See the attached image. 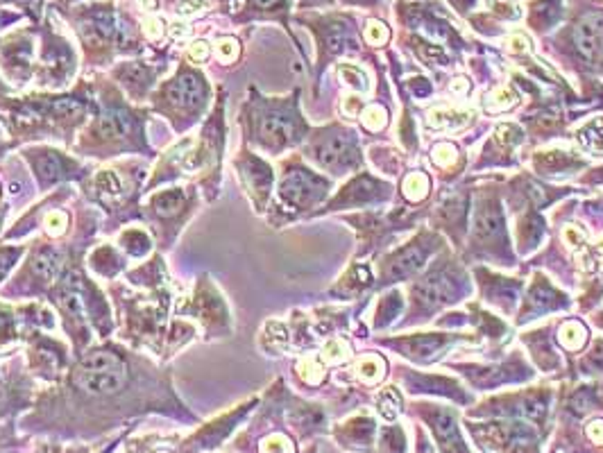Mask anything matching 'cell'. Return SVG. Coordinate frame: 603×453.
Returning a JSON list of instances; mask_svg holds the SVG:
<instances>
[{
    "label": "cell",
    "instance_id": "cell-1",
    "mask_svg": "<svg viewBox=\"0 0 603 453\" xmlns=\"http://www.w3.org/2000/svg\"><path fill=\"white\" fill-rule=\"evenodd\" d=\"M125 379V363L111 351H93L75 370V385L95 397L118 392Z\"/></svg>",
    "mask_w": 603,
    "mask_h": 453
},
{
    "label": "cell",
    "instance_id": "cell-2",
    "mask_svg": "<svg viewBox=\"0 0 603 453\" xmlns=\"http://www.w3.org/2000/svg\"><path fill=\"white\" fill-rule=\"evenodd\" d=\"M574 43L585 62H603V14H588L574 30Z\"/></svg>",
    "mask_w": 603,
    "mask_h": 453
},
{
    "label": "cell",
    "instance_id": "cell-3",
    "mask_svg": "<svg viewBox=\"0 0 603 453\" xmlns=\"http://www.w3.org/2000/svg\"><path fill=\"white\" fill-rule=\"evenodd\" d=\"M315 159H318L324 168L331 170H340L356 163V148H354V141L347 134H333V137L322 139L318 146H315Z\"/></svg>",
    "mask_w": 603,
    "mask_h": 453
},
{
    "label": "cell",
    "instance_id": "cell-4",
    "mask_svg": "<svg viewBox=\"0 0 603 453\" xmlns=\"http://www.w3.org/2000/svg\"><path fill=\"white\" fill-rule=\"evenodd\" d=\"M322 190L324 184L318 177L309 175L306 170H295L284 179L282 195L293 204H311L322 195Z\"/></svg>",
    "mask_w": 603,
    "mask_h": 453
},
{
    "label": "cell",
    "instance_id": "cell-5",
    "mask_svg": "<svg viewBox=\"0 0 603 453\" xmlns=\"http://www.w3.org/2000/svg\"><path fill=\"white\" fill-rule=\"evenodd\" d=\"M415 293L420 297V302L434 308V306H440L445 302H452L449 297L456 293V286H454V279L447 272L436 270V272H431L424 281L415 288Z\"/></svg>",
    "mask_w": 603,
    "mask_h": 453
},
{
    "label": "cell",
    "instance_id": "cell-6",
    "mask_svg": "<svg viewBox=\"0 0 603 453\" xmlns=\"http://www.w3.org/2000/svg\"><path fill=\"white\" fill-rule=\"evenodd\" d=\"M429 419H431V428H434V433H436L443 453H467L463 440H461V433H458L456 419L449 415V412L438 410Z\"/></svg>",
    "mask_w": 603,
    "mask_h": 453
},
{
    "label": "cell",
    "instance_id": "cell-7",
    "mask_svg": "<svg viewBox=\"0 0 603 453\" xmlns=\"http://www.w3.org/2000/svg\"><path fill=\"white\" fill-rule=\"evenodd\" d=\"M417 245L420 243H415L413 247H406L404 252H399L395 258H392L388 270L384 272V277L392 279V281H397V279H401V277L413 274L415 270L422 265V261L427 258V252H429L427 245H422V247H417Z\"/></svg>",
    "mask_w": 603,
    "mask_h": 453
},
{
    "label": "cell",
    "instance_id": "cell-8",
    "mask_svg": "<svg viewBox=\"0 0 603 453\" xmlns=\"http://www.w3.org/2000/svg\"><path fill=\"white\" fill-rule=\"evenodd\" d=\"M476 238L483 240V243L504 240V218L501 211L494 204H485L476 214Z\"/></svg>",
    "mask_w": 603,
    "mask_h": 453
},
{
    "label": "cell",
    "instance_id": "cell-9",
    "mask_svg": "<svg viewBox=\"0 0 603 453\" xmlns=\"http://www.w3.org/2000/svg\"><path fill=\"white\" fill-rule=\"evenodd\" d=\"M205 95H207L205 82L200 80V77L188 75V73L181 75L170 89V98L177 104H181V107H195L197 102L205 100Z\"/></svg>",
    "mask_w": 603,
    "mask_h": 453
},
{
    "label": "cell",
    "instance_id": "cell-10",
    "mask_svg": "<svg viewBox=\"0 0 603 453\" xmlns=\"http://www.w3.org/2000/svg\"><path fill=\"white\" fill-rule=\"evenodd\" d=\"M578 141H581V146L595 154V157H603V118H597L590 125H585L578 134Z\"/></svg>",
    "mask_w": 603,
    "mask_h": 453
},
{
    "label": "cell",
    "instance_id": "cell-11",
    "mask_svg": "<svg viewBox=\"0 0 603 453\" xmlns=\"http://www.w3.org/2000/svg\"><path fill=\"white\" fill-rule=\"evenodd\" d=\"M506 445H508L511 453H533L535 451V438L531 435L529 428L515 426L511 433H506Z\"/></svg>",
    "mask_w": 603,
    "mask_h": 453
},
{
    "label": "cell",
    "instance_id": "cell-12",
    "mask_svg": "<svg viewBox=\"0 0 603 453\" xmlns=\"http://www.w3.org/2000/svg\"><path fill=\"white\" fill-rule=\"evenodd\" d=\"M445 338H436V335H424V338H413L408 340L404 347L406 351L410 356H417V358H429V356H434L440 347H443Z\"/></svg>",
    "mask_w": 603,
    "mask_h": 453
},
{
    "label": "cell",
    "instance_id": "cell-13",
    "mask_svg": "<svg viewBox=\"0 0 603 453\" xmlns=\"http://www.w3.org/2000/svg\"><path fill=\"white\" fill-rule=\"evenodd\" d=\"M585 340H588V331L583 329L578 322H567L560 329V342L571 351L581 349V347L585 344Z\"/></svg>",
    "mask_w": 603,
    "mask_h": 453
},
{
    "label": "cell",
    "instance_id": "cell-14",
    "mask_svg": "<svg viewBox=\"0 0 603 453\" xmlns=\"http://www.w3.org/2000/svg\"><path fill=\"white\" fill-rule=\"evenodd\" d=\"M401 188H404V195H406L408 200L417 202V200H422V197L427 195V190H429V177L422 175V172H413V175L406 177L404 186H401Z\"/></svg>",
    "mask_w": 603,
    "mask_h": 453
},
{
    "label": "cell",
    "instance_id": "cell-15",
    "mask_svg": "<svg viewBox=\"0 0 603 453\" xmlns=\"http://www.w3.org/2000/svg\"><path fill=\"white\" fill-rule=\"evenodd\" d=\"M384 370H386V365L381 358H377V356H368V358H363L359 363V377L368 383H377L384 377Z\"/></svg>",
    "mask_w": 603,
    "mask_h": 453
},
{
    "label": "cell",
    "instance_id": "cell-16",
    "mask_svg": "<svg viewBox=\"0 0 603 453\" xmlns=\"http://www.w3.org/2000/svg\"><path fill=\"white\" fill-rule=\"evenodd\" d=\"M467 116L465 113H456V111H434L431 113V125L434 127H440V130H456L461 127V125L465 123Z\"/></svg>",
    "mask_w": 603,
    "mask_h": 453
},
{
    "label": "cell",
    "instance_id": "cell-17",
    "mask_svg": "<svg viewBox=\"0 0 603 453\" xmlns=\"http://www.w3.org/2000/svg\"><path fill=\"white\" fill-rule=\"evenodd\" d=\"M181 202H184L181 190L172 188V190H166V193H161V195L155 197V207H157L159 214H172V211H177L181 207Z\"/></svg>",
    "mask_w": 603,
    "mask_h": 453
},
{
    "label": "cell",
    "instance_id": "cell-18",
    "mask_svg": "<svg viewBox=\"0 0 603 453\" xmlns=\"http://www.w3.org/2000/svg\"><path fill=\"white\" fill-rule=\"evenodd\" d=\"M399 406H401V399H399V394L392 390V388L381 394V399H379V412H381V415H384L386 419L397 417Z\"/></svg>",
    "mask_w": 603,
    "mask_h": 453
},
{
    "label": "cell",
    "instance_id": "cell-19",
    "mask_svg": "<svg viewBox=\"0 0 603 453\" xmlns=\"http://www.w3.org/2000/svg\"><path fill=\"white\" fill-rule=\"evenodd\" d=\"M522 412L531 421H542L544 412H547V401H544L542 397H529L522 403Z\"/></svg>",
    "mask_w": 603,
    "mask_h": 453
},
{
    "label": "cell",
    "instance_id": "cell-20",
    "mask_svg": "<svg viewBox=\"0 0 603 453\" xmlns=\"http://www.w3.org/2000/svg\"><path fill=\"white\" fill-rule=\"evenodd\" d=\"M386 111L377 107V104H372V107H368L366 111H363V125H366L368 130L372 132H379L381 127L386 125Z\"/></svg>",
    "mask_w": 603,
    "mask_h": 453
},
{
    "label": "cell",
    "instance_id": "cell-21",
    "mask_svg": "<svg viewBox=\"0 0 603 453\" xmlns=\"http://www.w3.org/2000/svg\"><path fill=\"white\" fill-rule=\"evenodd\" d=\"M60 261V258H57V254H53V252H41L39 256H36V261H34V270H36V274H41V277H53L55 274V270H57V263Z\"/></svg>",
    "mask_w": 603,
    "mask_h": 453
},
{
    "label": "cell",
    "instance_id": "cell-22",
    "mask_svg": "<svg viewBox=\"0 0 603 453\" xmlns=\"http://www.w3.org/2000/svg\"><path fill=\"white\" fill-rule=\"evenodd\" d=\"M340 77H342V80L347 82L349 86H354V89H359V91H366V89H368L366 75H363V71H359L356 66H340Z\"/></svg>",
    "mask_w": 603,
    "mask_h": 453
},
{
    "label": "cell",
    "instance_id": "cell-23",
    "mask_svg": "<svg viewBox=\"0 0 603 453\" xmlns=\"http://www.w3.org/2000/svg\"><path fill=\"white\" fill-rule=\"evenodd\" d=\"M216 53H218V57L220 60H223L225 64H229V62H234L236 57H238V53H241V48H238V41L236 39H220V41L216 43Z\"/></svg>",
    "mask_w": 603,
    "mask_h": 453
},
{
    "label": "cell",
    "instance_id": "cell-24",
    "mask_svg": "<svg viewBox=\"0 0 603 453\" xmlns=\"http://www.w3.org/2000/svg\"><path fill=\"white\" fill-rule=\"evenodd\" d=\"M384 445L390 453H401L406 447L404 433H401L399 428H386L384 431Z\"/></svg>",
    "mask_w": 603,
    "mask_h": 453
},
{
    "label": "cell",
    "instance_id": "cell-25",
    "mask_svg": "<svg viewBox=\"0 0 603 453\" xmlns=\"http://www.w3.org/2000/svg\"><path fill=\"white\" fill-rule=\"evenodd\" d=\"M366 39L372 46H381L388 41V27L379 21H370L368 23V30H366Z\"/></svg>",
    "mask_w": 603,
    "mask_h": 453
},
{
    "label": "cell",
    "instance_id": "cell-26",
    "mask_svg": "<svg viewBox=\"0 0 603 453\" xmlns=\"http://www.w3.org/2000/svg\"><path fill=\"white\" fill-rule=\"evenodd\" d=\"M95 184H98V188L102 193H109V195H118L120 193V181L113 172H100L98 179H95Z\"/></svg>",
    "mask_w": 603,
    "mask_h": 453
},
{
    "label": "cell",
    "instance_id": "cell-27",
    "mask_svg": "<svg viewBox=\"0 0 603 453\" xmlns=\"http://www.w3.org/2000/svg\"><path fill=\"white\" fill-rule=\"evenodd\" d=\"M456 148L452 146V143H440V146L434 150V161L438 163V166H449V163L456 161Z\"/></svg>",
    "mask_w": 603,
    "mask_h": 453
},
{
    "label": "cell",
    "instance_id": "cell-28",
    "mask_svg": "<svg viewBox=\"0 0 603 453\" xmlns=\"http://www.w3.org/2000/svg\"><path fill=\"white\" fill-rule=\"evenodd\" d=\"M205 9H207V0H181L175 12L179 16H193V14L205 12Z\"/></svg>",
    "mask_w": 603,
    "mask_h": 453
},
{
    "label": "cell",
    "instance_id": "cell-29",
    "mask_svg": "<svg viewBox=\"0 0 603 453\" xmlns=\"http://www.w3.org/2000/svg\"><path fill=\"white\" fill-rule=\"evenodd\" d=\"M66 223H69V218H66L64 214H60V211H53V214L46 218V227H48V231H50L53 236L64 234Z\"/></svg>",
    "mask_w": 603,
    "mask_h": 453
},
{
    "label": "cell",
    "instance_id": "cell-30",
    "mask_svg": "<svg viewBox=\"0 0 603 453\" xmlns=\"http://www.w3.org/2000/svg\"><path fill=\"white\" fill-rule=\"evenodd\" d=\"M209 43L207 41H202V39H200V41H193L190 43V48H188V55H190V60L193 62H207L209 60Z\"/></svg>",
    "mask_w": 603,
    "mask_h": 453
},
{
    "label": "cell",
    "instance_id": "cell-31",
    "mask_svg": "<svg viewBox=\"0 0 603 453\" xmlns=\"http://www.w3.org/2000/svg\"><path fill=\"white\" fill-rule=\"evenodd\" d=\"M345 354H347V347H345L340 340H331L327 347H324V358H327V361H331V363L340 361Z\"/></svg>",
    "mask_w": 603,
    "mask_h": 453
},
{
    "label": "cell",
    "instance_id": "cell-32",
    "mask_svg": "<svg viewBox=\"0 0 603 453\" xmlns=\"http://www.w3.org/2000/svg\"><path fill=\"white\" fill-rule=\"evenodd\" d=\"M143 32H146L148 39H159L161 34H164V21L157 16H152L146 21V25H143Z\"/></svg>",
    "mask_w": 603,
    "mask_h": 453
},
{
    "label": "cell",
    "instance_id": "cell-33",
    "mask_svg": "<svg viewBox=\"0 0 603 453\" xmlns=\"http://www.w3.org/2000/svg\"><path fill=\"white\" fill-rule=\"evenodd\" d=\"M588 435L597 442V445H603V421H595L592 426L588 428Z\"/></svg>",
    "mask_w": 603,
    "mask_h": 453
},
{
    "label": "cell",
    "instance_id": "cell-34",
    "mask_svg": "<svg viewBox=\"0 0 603 453\" xmlns=\"http://www.w3.org/2000/svg\"><path fill=\"white\" fill-rule=\"evenodd\" d=\"M170 32H172V39H184L188 34V27L184 23H175V25H170Z\"/></svg>",
    "mask_w": 603,
    "mask_h": 453
},
{
    "label": "cell",
    "instance_id": "cell-35",
    "mask_svg": "<svg viewBox=\"0 0 603 453\" xmlns=\"http://www.w3.org/2000/svg\"><path fill=\"white\" fill-rule=\"evenodd\" d=\"M252 3H254L256 7H261V9H270V7H275V5H279L282 0H252Z\"/></svg>",
    "mask_w": 603,
    "mask_h": 453
},
{
    "label": "cell",
    "instance_id": "cell-36",
    "mask_svg": "<svg viewBox=\"0 0 603 453\" xmlns=\"http://www.w3.org/2000/svg\"><path fill=\"white\" fill-rule=\"evenodd\" d=\"M472 3H474V0H452V5L458 7V9H463V12H465V9L470 7Z\"/></svg>",
    "mask_w": 603,
    "mask_h": 453
},
{
    "label": "cell",
    "instance_id": "cell-37",
    "mask_svg": "<svg viewBox=\"0 0 603 453\" xmlns=\"http://www.w3.org/2000/svg\"><path fill=\"white\" fill-rule=\"evenodd\" d=\"M139 7H146V9H155L157 7V0H137Z\"/></svg>",
    "mask_w": 603,
    "mask_h": 453
},
{
    "label": "cell",
    "instance_id": "cell-38",
    "mask_svg": "<svg viewBox=\"0 0 603 453\" xmlns=\"http://www.w3.org/2000/svg\"><path fill=\"white\" fill-rule=\"evenodd\" d=\"M601 172H603V170H601Z\"/></svg>",
    "mask_w": 603,
    "mask_h": 453
}]
</instances>
